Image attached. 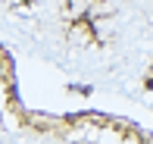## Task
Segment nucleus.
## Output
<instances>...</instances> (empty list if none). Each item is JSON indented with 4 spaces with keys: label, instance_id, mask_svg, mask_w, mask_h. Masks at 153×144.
I'll list each match as a JSON object with an SVG mask.
<instances>
[]
</instances>
